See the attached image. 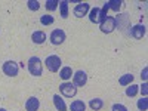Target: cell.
Wrapping results in <instances>:
<instances>
[{
	"mask_svg": "<svg viewBox=\"0 0 148 111\" xmlns=\"http://www.w3.org/2000/svg\"><path fill=\"white\" fill-rule=\"evenodd\" d=\"M99 28H101V31L105 33V34L113 33V31L117 28V19L113 18V16H107V18L99 24Z\"/></svg>",
	"mask_w": 148,
	"mask_h": 111,
	"instance_id": "3957f363",
	"label": "cell"
},
{
	"mask_svg": "<svg viewBox=\"0 0 148 111\" xmlns=\"http://www.w3.org/2000/svg\"><path fill=\"white\" fill-rule=\"evenodd\" d=\"M132 82H133V76H132V74H125V76H121L119 79L120 86H129Z\"/></svg>",
	"mask_w": 148,
	"mask_h": 111,
	"instance_id": "e0dca14e",
	"label": "cell"
},
{
	"mask_svg": "<svg viewBox=\"0 0 148 111\" xmlns=\"http://www.w3.org/2000/svg\"><path fill=\"white\" fill-rule=\"evenodd\" d=\"M28 71L31 73V76L34 77H40L43 73V65H42V59L39 56H31L28 59Z\"/></svg>",
	"mask_w": 148,
	"mask_h": 111,
	"instance_id": "6da1fadb",
	"label": "cell"
},
{
	"mask_svg": "<svg viewBox=\"0 0 148 111\" xmlns=\"http://www.w3.org/2000/svg\"><path fill=\"white\" fill-rule=\"evenodd\" d=\"M89 105H90V108H92L93 111H99V110L104 107V101L101 99V98H93V99H90Z\"/></svg>",
	"mask_w": 148,
	"mask_h": 111,
	"instance_id": "5bb4252c",
	"label": "cell"
},
{
	"mask_svg": "<svg viewBox=\"0 0 148 111\" xmlns=\"http://www.w3.org/2000/svg\"><path fill=\"white\" fill-rule=\"evenodd\" d=\"M0 111H8L6 108H0Z\"/></svg>",
	"mask_w": 148,
	"mask_h": 111,
	"instance_id": "f1b7e54d",
	"label": "cell"
},
{
	"mask_svg": "<svg viewBox=\"0 0 148 111\" xmlns=\"http://www.w3.org/2000/svg\"><path fill=\"white\" fill-rule=\"evenodd\" d=\"M108 3V8L110 9H113V10H120V8H121V5H123V2L121 0H110V2H107Z\"/></svg>",
	"mask_w": 148,
	"mask_h": 111,
	"instance_id": "44dd1931",
	"label": "cell"
},
{
	"mask_svg": "<svg viewBox=\"0 0 148 111\" xmlns=\"http://www.w3.org/2000/svg\"><path fill=\"white\" fill-rule=\"evenodd\" d=\"M45 64H46L47 70L51 71V73H56V71H59L62 61H61V58H59L58 55H49V56L45 59Z\"/></svg>",
	"mask_w": 148,
	"mask_h": 111,
	"instance_id": "7a4b0ae2",
	"label": "cell"
},
{
	"mask_svg": "<svg viewBox=\"0 0 148 111\" xmlns=\"http://www.w3.org/2000/svg\"><path fill=\"white\" fill-rule=\"evenodd\" d=\"M132 36L135 37V39H142V37L145 36V27L142 25V24H138V25L132 27Z\"/></svg>",
	"mask_w": 148,
	"mask_h": 111,
	"instance_id": "30bf717a",
	"label": "cell"
},
{
	"mask_svg": "<svg viewBox=\"0 0 148 111\" xmlns=\"http://www.w3.org/2000/svg\"><path fill=\"white\" fill-rule=\"evenodd\" d=\"M39 107H40V101L37 99L36 96L28 98L27 102H25V110L27 111H37V110H39Z\"/></svg>",
	"mask_w": 148,
	"mask_h": 111,
	"instance_id": "9c48e42d",
	"label": "cell"
},
{
	"mask_svg": "<svg viewBox=\"0 0 148 111\" xmlns=\"http://www.w3.org/2000/svg\"><path fill=\"white\" fill-rule=\"evenodd\" d=\"M136 107H138L139 111H147V110H148V99H147V96H144V98H141V99H138Z\"/></svg>",
	"mask_w": 148,
	"mask_h": 111,
	"instance_id": "d6986e66",
	"label": "cell"
},
{
	"mask_svg": "<svg viewBox=\"0 0 148 111\" xmlns=\"http://www.w3.org/2000/svg\"><path fill=\"white\" fill-rule=\"evenodd\" d=\"M40 22H42V25H51V24L55 22V18L52 15H43L40 16Z\"/></svg>",
	"mask_w": 148,
	"mask_h": 111,
	"instance_id": "603a6c76",
	"label": "cell"
},
{
	"mask_svg": "<svg viewBox=\"0 0 148 111\" xmlns=\"http://www.w3.org/2000/svg\"><path fill=\"white\" fill-rule=\"evenodd\" d=\"M139 92V86H136V84H129V88H126V95L127 96H135Z\"/></svg>",
	"mask_w": 148,
	"mask_h": 111,
	"instance_id": "7402d4cb",
	"label": "cell"
},
{
	"mask_svg": "<svg viewBox=\"0 0 148 111\" xmlns=\"http://www.w3.org/2000/svg\"><path fill=\"white\" fill-rule=\"evenodd\" d=\"M59 10H61V16H62L64 19L68 18V2L67 0L59 2Z\"/></svg>",
	"mask_w": 148,
	"mask_h": 111,
	"instance_id": "2e32d148",
	"label": "cell"
},
{
	"mask_svg": "<svg viewBox=\"0 0 148 111\" xmlns=\"http://www.w3.org/2000/svg\"><path fill=\"white\" fill-rule=\"evenodd\" d=\"M86 82H88V74H86L83 70H79V71H76L73 74V84L76 86H79V88H82V86H84L86 84Z\"/></svg>",
	"mask_w": 148,
	"mask_h": 111,
	"instance_id": "52a82bcc",
	"label": "cell"
},
{
	"mask_svg": "<svg viewBox=\"0 0 148 111\" xmlns=\"http://www.w3.org/2000/svg\"><path fill=\"white\" fill-rule=\"evenodd\" d=\"M2 70H3V73L6 74V76L16 77L18 71H19V67H18V64L15 62V61H6V62L3 64V67H2Z\"/></svg>",
	"mask_w": 148,
	"mask_h": 111,
	"instance_id": "5b68a950",
	"label": "cell"
},
{
	"mask_svg": "<svg viewBox=\"0 0 148 111\" xmlns=\"http://www.w3.org/2000/svg\"><path fill=\"white\" fill-rule=\"evenodd\" d=\"M108 10H110V8H108V3H104V6L99 9V19H98V21H99V24L108 16L107 14H108Z\"/></svg>",
	"mask_w": 148,
	"mask_h": 111,
	"instance_id": "ffe728a7",
	"label": "cell"
},
{
	"mask_svg": "<svg viewBox=\"0 0 148 111\" xmlns=\"http://www.w3.org/2000/svg\"><path fill=\"white\" fill-rule=\"evenodd\" d=\"M89 19H90V22H93V24H99V8H93L92 10H90V15H89Z\"/></svg>",
	"mask_w": 148,
	"mask_h": 111,
	"instance_id": "ac0fdd59",
	"label": "cell"
},
{
	"mask_svg": "<svg viewBox=\"0 0 148 111\" xmlns=\"http://www.w3.org/2000/svg\"><path fill=\"white\" fill-rule=\"evenodd\" d=\"M89 9H90L89 3H79L76 8H74L73 14H74V16H77V18H83L89 12Z\"/></svg>",
	"mask_w": 148,
	"mask_h": 111,
	"instance_id": "ba28073f",
	"label": "cell"
},
{
	"mask_svg": "<svg viewBox=\"0 0 148 111\" xmlns=\"http://www.w3.org/2000/svg\"><path fill=\"white\" fill-rule=\"evenodd\" d=\"M111 111H127V108L123 104H114L113 108H111Z\"/></svg>",
	"mask_w": 148,
	"mask_h": 111,
	"instance_id": "484cf974",
	"label": "cell"
},
{
	"mask_svg": "<svg viewBox=\"0 0 148 111\" xmlns=\"http://www.w3.org/2000/svg\"><path fill=\"white\" fill-rule=\"evenodd\" d=\"M73 70H71V67H62L61 68V71H59V77L62 79V80H70L71 79V76H73Z\"/></svg>",
	"mask_w": 148,
	"mask_h": 111,
	"instance_id": "4fadbf2b",
	"label": "cell"
},
{
	"mask_svg": "<svg viewBox=\"0 0 148 111\" xmlns=\"http://www.w3.org/2000/svg\"><path fill=\"white\" fill-rule=\"evenodd\" d=\"M31 40L36 43V45H42L46 42V34L43 31H34L33 36H31Z\"/></svg>",
	"mask_w": 148,
	"mask_h": 111,
	"instance_id": "8fae6325",
	"label": "cell"
},
{
	"mask_svg": "<svg viewBox=\"0 0 148 111\" xmlns=\"http://www.w3.org/2000/svg\"><path fill=\"white\" fill-rule=\"evenodd\" d=\"M147 74H148V68L145 67V68L142 70V74H141V77H142L144 80H147V77H148V76H147Z\"/></svg>",
	"mask_w": 148,
	"mask_h": 111,
	"instance_id": "83f0119b",
	"label": "cell"
},
{
	"mask_svg": "<svg viewBox=\"0 0 148 111\" xmlns=\"http://www.w3.org/2000/svg\"><path fill=\"white\" fill-rule=\"evenodd\" d=\"M53 104H55V108L58 111H67V105L59 95H53Z\"/></svg>",
	"mask_w": 148,
	"mask_h": 111,
	"instance_id": "7c38bea8",
	"label": "cell"
},
{
	"mask_svg": "<svg viewBox=\"0 0 148 111\" xmlns=\"http://www.w3.org/2000/svg\"><path fill=\"white\" fill-rule=\"evenodd\" d=\"M46 9L47 10H51V12H53L56 8H58V5H59V2L58 0H46Z\"/></svg>",
	"mask_w": 148,
	"mask_h": 111,
	"instance_id": "cb8c5ba5",
	"label": "cell"
},
{
	"mask_svg": "<svg viewBox=\"0 0 148 111\" xmlns=\"http://www.w3.org/2000/svg\"><path fill=\"white\" fill-rule=\"evenodd\" d=\"M70 110L71 111H84L86 110V104L83 101H73L71 105H70Z\"/></svg>",
	"mask_w": 148,
	"mask_h": 111,
	"instance_id": "9a60e30c",
	"label": "cell"
},
{
	"mask_svg": "<svg viewBox=\"0 0 148 111\" xmlns=\"http://www.w3.org/2000/svg\"><path fill=\"white\" fill-rule=\"evenodd\" d=\"M59 92L62 93V96H65V98H73V96H76V93H77V88L73 83L64 82V83L59 84Z\"/></svg>",
	"mask_w": 148,
	"mask_h": 111,
	"instance_id": "277c9868",
	"label": "cell"
},
{
	"mask_svg": "<svg viewBox=\"0 0 148 111\" xmlns=\"http://www.w3.org/2000/svg\"><path fill=\"white\" fill-rule=\"evenodd\" d=\"M67 39V36L64 33V30H61V28H56L51 33V43L55 45V46H59V45H62Z\"/></svg>",
	"mask_w": 148,
	"mask_h": 111,
	"instance_id": "8992f818",
	"label": "cell"
},
{
	"mask_svg": "<svg viewBox=\"0 0 148 111\" xmlns=\"http://www.w3.org/2000/svg\"><path fill=\"white\" fill-rule=\"evenodd\" d=\"M141 88V93L144 95V96H147V93H148V84H147V82L142 84V86H139Z\"/></svg>",
	"mask_w": 148,
	"mask_h": 111,
	"instance_id": "4316f807",
	"label": "cell"
},
{
	"mask_svg": "<svg viewBox=\"0 0 148 111\" xmlns=\"http://www.w3.org/2000/svg\"><path fill=\"white\" fill-rule=\"evenodd\" d=\"M27 6H28L30 10H39L40 3L37 2V0H28V2H27Z\"/></svg>",
	"mask_w": 148,
	"mask_h": 111,
	"instance_id": "d4e9b609",
	"label": "cell"
}]
</instances>
